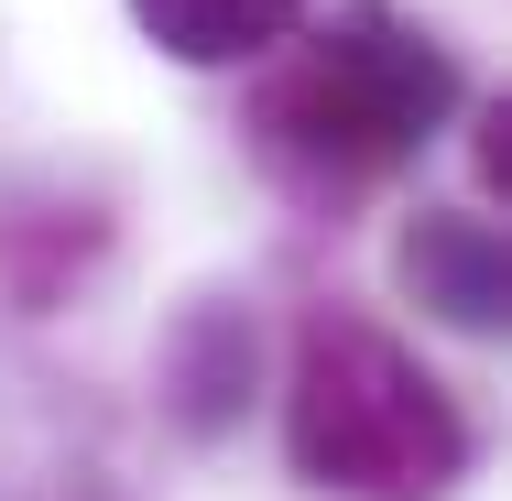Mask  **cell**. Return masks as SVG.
<instances>
[{
    "instance_id": "cell-1",
    "label": "cell",
    "mask_w": 512,
    "mask_h": 501,
    "mask_svg": "<svg viewBox=\"0 0 512 501\" xmlns=\"http://www.w3.org/2000/svg\"><path fill=\"white\" fill-rule=\"evenodd\" d=\"M251 66V142L295 197H371L458 120V55L393 0H338Z\"/></svg>"
},
{
    "instance_id": "cell-2",
    "label": "cell",
    "mask_w": 512,
    "mask_h": 501,
    "mask_svg": "<svg viewBox=\"0 0 512 501\" xmlns=\"http://www.w3.org/2000/svg\"><path fill=\"white\" fill-rule=\"evenodd\" d=\"M284 458L338 501H447L469 480V414L371 305H306L284 349Z\"/></svg>"
},
{
    "instance_id": "cell-3",
    "label": "cell",
    "mask_w": 512,
    "mask_h": 501,
    "mask_svg": "<svg viewBox=\"0 0 512 501\" xmlns=\"http://www.w3.org/2000/svg\"><path fill=\"white\" fill-rule=\"evenodd\" d=\"M404 295L447 327H502L512 316V262H502V229L469 218V207H425L404 229Z\"/></svg>"
},
{
    "instance_id": "cell-4",
    "label": "cell",
    "mask_w": 512,
    "mask_h": 501,
    "mask_svg": "<svg viewBox=\"0 0 512 501\" xmlns=\"http://www.w3.org/2000/svg\"><path fill=\"white\" fill-rule=\"evenodd\" d=\"M131 22L175 66H251L306 22V0H131Z\"/></svg>"
},
{
    "instance_id": "cell-5",
    "label": "cell",
    "mask_w": 512,
    "mask_h": 501,
    "mask_svg": "<svg viewBox=\"0 0 512 501\" xmlns=\"http://www.w3.org/2000/svg\"><path fill=\"white\" fill-rule=\"evenodd\" d=\"M164 393H175V414L197 425V436H218L229 414H240V393H251V316L240 305L207 295L175 338H164Z\"/></svg>"
},
{
    "instance_id": "cell-6",
    "label": "cell",
    "mask_w": 512,
    "mask_h": 501,
    "mask_svg": "<svg viewBox=\"0 0 512 501\" xmlns=\"http://www.w3.org/2000/svg\"><path fill=\"white\" fill-rule=\"evenodd\" d=\"M480 186H491V197H512V99L480 109Z\"/></svg>"
}]
</instances>
